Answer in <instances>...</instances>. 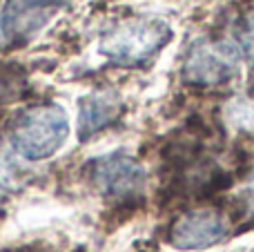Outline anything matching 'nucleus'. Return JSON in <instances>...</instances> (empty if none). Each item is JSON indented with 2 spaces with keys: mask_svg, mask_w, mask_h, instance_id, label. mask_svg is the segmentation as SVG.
Returning a JSON list of instances; mask_svg holds the SVG:
<instances>
[{
  "mask_svg": "<svg viewBox=\"0 0 254 252\" xmlns=\"http://www.w3.org/2000/svg\"><path fill=\"white\" fill-rule=\"evenodd\" d=\"M69 136V121L61 105L40 103L22 110L13 119L9 141L18 156L27 161H43L56 154Z\"/></svg>",
  "mask_w": 254,
  "mask_h": 252,
  "instance_id": "nucleus-1",
  "label": "nucleus"
},
{
  "mask_svg": "<svg viewBox=\"0 0 254 252\" xmlns=\"http://www.w3.org/2000/svg\"><path fill=\"white\" fill-rule=\"evenodd\" d=\"M172 38L167 22L154 18H134L116 25L101 40V52L121 65H138L158 54Z\"/></svg>",
  "mask_w": 254,
  "mask_h": 252,
  "instance_id": "nucleus-2",
  "label": "nucleus"
},
{
  "mask_svg": "<svg viewBox=\"0 0 254 252\" xmlns=\"http://www.w3.org/2000/svg\"><path fill=\"white\" fill-rule=\"evenodd\" d=\"M239 47L230 40H196L183 65V80L196 87H212L239 74Z\"/></svg>",
  "mask_w": 254,
  "mask_h": 252,
  "instance_id": "nucleus-3",
  "label": "nucleus"
},
{
  "mask_svg": "<svg viewBox=\"0 0 254 252\" xmlns=\"http://www.w3.org/2000/svg\"><path fill=\"white\" fill-rule=\"evenodd\" d=\"M92 179L105 196L134 199L145 186V170L131 156L110 154L94 163Z\"/></svg>",
  "mask_w": 254,
  "mask_h": 252,
  "instance_id": "nucleus-4",
  "label": "nucleus"
},
{
  "mask_svg": "<svg viewBox=\"0 0 254 252\" xmlns=\"http://www.w3.org/2000/svg\"><path fill=\"white\" fill-rule=\"evenodd\" d=\"M225 235V219L216 210H192L172 223L170 244L179 250H203L223 241Z\"/></svg>",
  "mask_w": 254,
  "mask_h": 252,
  "instance_id": "nucleus-5",
  "label": "nucleus"
},
{
  "mask_svg": "<svg viewBox=\"0 0 254 252\" xmlns=\"http://www.w3.org/2000/svg\"><path fill=\"white\" fill-rule=\"evenodd\" d=\"M67 2L69 0H7L0 13L4 38H27L40 31Z\"/></svg>",
  "mask_w": 254,
  "mask_h": 252,
  "instance_id": "nucleus-6",
  "label": "nucleus"
},
{
  "mask_svg": "<svg viewBox=\"0 0 254 252\" xmlns=\"http://www.w3.org/2000/svg\"><path fill=\"white\" fill-rule=\"evenodd\" d=\"M121 98L112 89H101L80 101L78 112V138L87 141L89 136L98 134L101 129L110 127L116 119L121 116Z\"/></svg>",
  "mask_w": 254,
  "mask_h": 252,
  "instance_id": "nucleus-7",
  "label": "nucleus"
},
{
  "mask_svg": "<svg viewBox=\"0 0 254 252\" xmlns=\"http://www.w3.org/2000/svg\"><path fill=\"white\" fill-rule=\"evenodd\" d=\"M25 183V170L22 165L0 145V190L13 192Z\"/></svg>",
  "mask_w": 254,
  "mask_h": 252,
  "instance_id": "nucleus-8",
  "label": "nucleus"
},
{
  "mask_svg": "<svg viewBox=\"0 0 254 252\" xmlns=\"http://www.w3.org/2000/svg\"><path fill=\"white\" fill-rule=\"evenodd\" d=\"M228 116L234 127L254 129V101H234L228 110Z\"/></svg>",
  "mask_w": 254,
  "mask_h": 252,
  "instance_id": "nucleus-9",
  "label": "nucleus"
},
{
  "mask_svg": "<svg viewBox=\"0 0 254 252\" xmlns=\"http://www.w3.org/2000/svg\"><path fill=\"white\" fill-rule=\"evenodd\" d=\"M237 38H239V45H241L243 54H246L248 58H254V9L248 11L246 16L239 20Z\"/></svg>",
  "mask_w": 254,
  "mask_h": 252,
  "instance_id": "nucleus-10",
  "label": "nucleus"
},
{
  "mask_svg": "<svg viewBox=\"0 0 254 252\" xmlns=\"http://www.w3.org/2000/svg\"><path fill=\"white\" fill-rule=\"evenodd\" d=\"M4 40V34H2V27H0V43H2Z\"/></svg>",
  "mask_w": 254,
  "mask_h": 252,
  "instance_id": "nucleus-11",
  "label": "nucleus"
}]
</instances>
